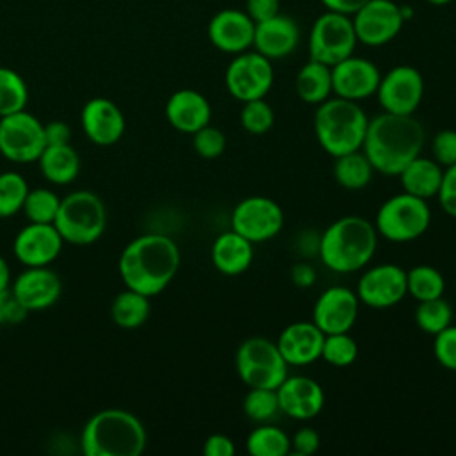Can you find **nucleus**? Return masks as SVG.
<instances>
[{
    "label": "nucleus",
    "instance_id": "46",
    "mask_svg": "<svg viewBox=\"0 0 456 456\" xmlns=\"http://www.w3.org/2000/svg\"><path fill=\"white\" fill-rule=\"evenodd\" d=\"M321 445V436L314 428H301L290 438V451L297 456H310L317 452Z\"/></svg>",
    "mask_w": 456,
    "mask_h": 456
},
{
    "label": "nucleus",
    "instance_id": "9",
    "mask_svg": "<svg viewBox=\"0 0 456 456\" xmlns=\"http://www.w3.org/2000/svg\"><path fill=\"white\" fill-rule=\"evenodd\" d=\"M358 45L349 14L324 11L315 18L308 34L310 59L333 66L354 53Z\"/></svg>",
    "mask_w": 456,
    "mask_h": 456
},
{
    "label": "nucleus",
    "instance_id": "30",
    "mask_svg": "<svg viewBox=\"0 0 456 456\" xmlns=\"http://www.w3.org/2000/svg\"><path fill=\"white\" fill-rule=\"evenodd\" d=\"M374 175V167L367 155L360 150L335 157L333 178L346 191L365 189Z\"/></svg>",
    "mask_w": 456,
    "mask_h": 456
},
{
    "label": "nucleus",
    "instance_id": "51",
    "mask_svg": "<svg viewBox=\"0 0 456 456\" xmlns=\"http://www.w3.org/2000/svg\"><path fill=\"white\" fill-rule=\"evenodd\" d=\"M328 11H335V12H342V14H353L354 11H358L367 0H319Z\"/></svg>",
    "mask_w": 456,
    "mask_h": 456
},
{
    "label": "nucleus",
    "instance_id": "32",
    "mask_svg": "<svg viewBox=\"0 0 456 456\" xmlns=\"http://www.w3.org/2000/svg\"><path fill=\"white\" fill-rule=\"evenodd\" d=\"M246 449L251 456H287L290 436L283 429L264 422L248 435Z\"/></svg>",
    "mask_w": 456,
    "mask_h": 456
},
{
    "label": "nucleus",
    "instance_id": "29",
    "mask_svg": "<svg viewBox=\"0 0 456 456\" xmlns=\"http://www.w3.org/2000/svg\"><path fill=\"white\" fill-rule=\"evenodd\" d=\"M296 94L308 105H319L333 94L331 66L310 59L303 64L294 80Z\"/></svg>",
    "mask_w": 456,
    "mask_h": 456
},
{
    "label": "nucleus",
    "instance_id": "48",
    "mask_svg": "<svg viewBox=\"0 0 456 456\" xmlns=\"http://www.w3.org/2000/svg\"><path fill=\"white\" fill-rule=\"evenodd\" d=\"M203 454L205 456H233L235 444L228 435L214 433L207 436V440L203 442Z\"/></svg>",
    "mask_w": 456,
    "mask_h": 456
},
{
    "label": "nucleus",
    "instance_id": "20",
    "mask_svg": "<svg viewBox=\"0 0 456 456\" xmlns=\"http://www.w3.org/2000/svg\"><path fill=\"white\" fill-rule=\"evenodd\" d=\"M280 413L294 420H310L317 417L324 408L322 387L303 374L287 376L276 388Z\"/></svg>",
    "mask_w": 456,
    "mask_h": 456
},
{
    "label": "nucleus",
    "instance_id": "39",
    "mask_svg": "<svg viewBox=\"0 0 456 456\" xmlns=\"http://www.w3.org/2000/svg\"><path fill=\"white\" fill-rule=\"evenodd\" d=\"M321 358L333 367H349L358 358V344L349 331L324 335Z\"/></svg>",
    "mask_w": 456,
    "mask_h": 456
},
{
    "label": "nucleus",
    "instance_id": "13",
    "mask_svg": "<svg viewBox=\"0 0 456 456\" xmlns=\"http://www.w3.org/2000/svg\"><path fill=\"white\" fill-rule=\"evenodd\" d=\"M358 43L383 46L397 37L404 25L403 7L392 0H367L351 14Z\"/></svg>",
    "mask_w": 456,
    "mask_h": 456
},
{
    "label": "nucleus",
    "instance_id": "50",
    "mask_svg": "<svg viewBox=\"0 0 456 456\" xmlns=\"http://www.w3.org/2000/svg\"><path fill=\"white\" fill-rule=\"evenodd\" d=\"M290 280L296 287L299 289H306V287H312L317 280V273L314 269L312 264L308 262H297L292 265L290 269Z\"/></svg>",
    "mask_w": 456,
    "mask_h": 456
},
{
    "label": "nucleus",
    "instance_id": "21",
    "mask_svg": "<svg viewBox=\"0 0 456 456\" xmlns=\"http://www.w3.org/2000/svg\"><path fill=\"white\" fill-rule=\"evenodd\" d=\"M11 292L28 312H37L57 303L62 292V281L48 265L27 267L16 276Z\"/></svg>",
    "mask_w": 456,
    "mask_h": 456
},
{
    "label": "nucleus",
    "instance_id": "49",
    "mask_svg": "<svg viewBox=\"0 0 456 456\" xmlns=\"http://www.w3.org/2000/svg\"><path fill=\"white\" fill-rule=\"evenodd\" d=\"M45 141L46 146H59V144H69L71 141V128L66 121L53 119L45 125Z\"/></svg>",
    "mask_w": 456,
    "mask_h": 456
},
{
    "label": "nucleus",
    "instance_id": "36",
    "mask_svg": "<svg viewBox=\"0 0 456 456\" xmlns=\"http://www.w3.org/2000/svg\"><path fill=\"white\" fill-rule=\"evenodd\" d=\"M242 411L253 422H267L280 413V403L276 388L249 387L242 399Z\"/></svg>",
    "mask_w": 456,
    "mask_h": 456
},
{
    "label": "nucleus",
    "instance_id": "17",
    "mask_svg": "<svg viewBox=\"0 0 456 456\" xmlns=\"http://www.w3.org/2000/svg\"><path fill=\"white\" fill-rule=\"evenodd\" d=\"M379 80V68L363 57L349 55L331 66L333 94L346 100L360 102L376 94Z\"/></svg>",
    "mask_w": 456,
    "mask_h": 456
},
{
    "label": "nucleus",
    "instance_id": "4",
    "mask_svg": "<svg viewBox=\"0 0 456 456\" xmlns=\"http://www.w3.org/2000/svg\"><path fill=\"white\" fill-rule=\"evenodd\" d=\"M146 440V429L134 413L107 408L84 424L80 449L86 456H139Z\"/></svg>",
    "mask_w": 456,
    "mask_h": 456
},
{
    "label": "nucleus",
    "instance_id": "33",
    "mask_svg": "<svg viewBox=\"0 0 456 456\" xmlns=\"http://www.w3.org/2000/svg\"><path fill=\"white\" fill-rule=\"evenodd\" d=\"M406 290L415 301L440 297L445 290L444 274L428 264L413 265L406 271Z\"/></svg>",
    "mask_w": 456,
    "mask_h": 456
},
{
    "label": "nucleus",
    "instance_id": "40",
    "mask_svg": "<svg viewBox=\"0 0 456 456\" xmlns=\"http://www.w3.org/2000/svg\"><path fill=\"white\" fill-rule=\"evenodd\" d=\"M274 125V110L265 102V98L249 100L242 103L240 109V126L253 135H262L269 132Z\"/></svg>",
    "mask_w": 456,
    "mask_h": 456
},
{
    "label": "nucleus",
    "instance_id": "7",
    "mask_svg": "<svg viewBox=\"0 0 456 456\" xmlns=\"http://www.w3.org/2000/svg\"><path fill=\"white\" fill-rule=\"evenodd\" d=\"M431 224V208L428 200L408 192H399L387 198L374 219L378 235L390 242H411L426 233Z\"/></svg>",
    "mask_w": 456,
    "mask_h": 456
},
{
    "label": "nucleus",
    "instance_id": "15",
    "mask_svg": "<svg viewBox=\"0 0 456 456\" xmlns=\"http://www.w3.org/2000/svg\"><path fill=\"white\" fill-rule=\"evenodd\" d=\"M356 296L369 308H390L404 299L406 271L397 264H378L362 273L356 283Z\"/></svg>",
    "mask_w": 456,
    "mask_h": 456
},
{
    "label": "nucleus",
    "instance_id": "10",
    "mask_svg": "<svg viewBox=\"0 0 456 456\" xmlns=\"http://www.w3.org/2000/svg\"><path fill=\"white\" fill-rule=\"evenodd\" d=\"M46 148L45 125L30 112L18 110L0 118V153L14 164L37 162Z\"/></svg>",
    "mask_w": 456,
    "mask_h": 456
},
{
    "label": "nucleus",
    "instance_id": "2",
    "mask_svg": "<svg viewBox=\"0 0 456 456\" xmlns=\"http://www.w3.org/2000/svg\"><path fill=\"white\" fill-rule=\"evenodd\" d=\"M118 267L126 289L151 297L160 294L176 276L180 249L167 235L144 233L123 248Z\"/></svg>",
    "mask_w": 456,
    "mask_h": 456
},
{
    "label": "nucleus",
    "instance_id": "11",
    "mask_svg": "<svg viewBox=\"0 0 456 456\" xmlns=\"http://www.w3.org/2000/svg\"><path fill=\"white\" fill-rule=\"evenodd\" d=\"M274 82L273 61L256 50L235 53L224 71V86L239 102L265 98Z\"/></svg>",
    "mask_w": 456,
    "mask_h": 456
},
{
    "label": "nucleus",
    "instance_id": "47",
    "mask_svg": "<svg viewBox=\"0 0 456 456\" xmlns=\"http://www.w3.org/2000/svg\"><path fill=\"white\" fill-rule=\"evenodd\" d=\"M244 11L255 23H258L280 12V0H246Z\"/></svg>",
    "mask_w": 456,
    "mask_h": 456
},
{
    "label": "nucleus",
    "instance_id": "5",
    "mask_svg": "<svg viewBox=\"0 0 456 456\" xmlns=\"http://www.w3.org/2000/svg\"><path fill=\"white\" fill-rule=\"evenodd\" d=\"M369 118L358 102L330 96L314 114V134L319 146L335 157L360 150L365 139Z\"/></svg>",
    "mask_w": 456,
    "mask_h": 456
},
{
    "label": "nucleus",
    "instance_id": "42",
    "mask_svg": "<svg viewBox=\"0 0 456 456\" xmlns=\"http://www.w3.org/2000/svg\"><path fill=\"white\" fill-rule=\"evenodd\" d=\"M433 354L444 369L456 372V326L454 324H449L445 330L435 335Z\"/></svg>",
    "mask_w": 456,
    "mask_h": 456
},
{
    "label": "nucleus",
    "instance_id": "43",
    "mask_svg": "<svg viewBox=\"0 0 456 456\" xmlns=\"http://www.w3.org/2000/svg\"><path fill=\"white\" fill-rule=\"evenodd\" d=\"M431 153L440 166L447 167L456 164V130H438L431 139Z\"/></svg>",
    "mask_w": 456,
    "mask_h": 456
},
{
    "label": "nucleus",
    "instance_id": "1",
    "mask_svg": "<svg viewBox=\"0 0 456 456\" xmlns=\"http://www.w3.org/2000/svg\"><path fill=\"white\" fill-rule=\"evenodd\" d=\"M426 141L422 123L410 116L381 112L369 119L362 151L370 160L374 171L397 176L408 162L420 155Z\"/></svg>",
    "mask_w": 456,
    "mask_h": 456
},
{
    "label": "nucleus",
    "instance_id": "16",
    "mask_svg": "<svg viewBox=\"0 0 456 456\" xmlns=\"http://www.w3.org/2000/svg\"><path fill=\"white\" fill-rule=\"evenodd\" d=\"M360 299L354 290L340 285L324 289L312 308L314 324L324 333L349 331L358 317Z\"/></svg>",
    "mask_w": 456,
    "mask_h": 456
},
{
    "label": "nucleus",
    "instance_id": "26",
    "mask_svg": "<svg viewBox=\"0 0 456 456\" xmlns=\"http://www.w3.org/2000/svg\"><path fill=\"white\" fill-rule=\"evenodd\" d=\"M210 256L214 267L221 274L239 276L246 273L253 262V242L235 230H228L216 237Z\"/></svg>",
    "mask_w": 456,
    "mask_h": 456
},
{
    "label": "nucleus",
    "instance_id": "45",
    "mask_svg": "<svg viewBox=\"0 0 456 456\" xmlns=\"http://www.w3.org/2000/svg\"><path fill=\"white\" fill-rule=\"evenodd\" d=\"M28 310L12 296L11 287L0 290V326L20 324L27 317Z\"/></svg>",
    "mask_w": 456,
    "mask_h": 456
},
{
    "label": "nucleus",
    "instance_id": "6",
    "mask_svg": "<svg viewBox=\"0 0 456 456\" xmlns=\"http://www.w3.org/2000/svg\"><path fill=\"white\" fill-rule=\"evenodd\" d=\"M107 210L98 194L91 191H73L61 198L53 226L64 242L87 246L96 242L105 232Z\"/></svg>",
    "mask_w": 456,
    "mask_h": 456
},
{
    "label": "nucleus",
    "instance_id": "53",
    "mask_svg": "<svg viewBox=\"0 0 456 456\" xmlns=\"http://www.w3.org/2000/svg\"><path fill=\"white\" fill-rule=\"evenodd\" d=\"M426 2H428V4H431V5H436V7H438V5H447V4H451L452 0H426Z\"/></svg>",
    "mask_w": 456,
    "mask_h": 456
},
{
    "label": "nucleus",
    "instance_id": "44",
    "mask_svg": "<svg viewBox=\"0 0 456 456\" xmlns=\"http://www.w3.org/2000/svg\"><path fill=\"white\" fill-rule=\"evenodd\" d=\"M438 203L442 207V210L451 216L456 217V164L447 166L444 169L442 175V183L440 189L436 192Z\"/></svg>",
    "mask_w": 456,
    "mask_h": 456
},
{
    "label": "nucleus",
    "instance_id": "23",
    "mask_svg": "<svg viewBox=\"0 0 456 456\" xmlns=\"http://www.w3.org/2000/svg\"><path fill=\"white\" fill-rule=\"evenodd\" d=\"M301 30L297 23L281 12L276 16L255 23L253 50L267 57L269 61H278L289 57L299 45Z\"/></svg>",
    "mask_w": 456,
    "mask_h": 456
},
{
    "label": "nucleus",
    "instance_id": "19",
    "mask_svg": "<svg viewBox=\"0 0 456 456\" xmlns=\"http://www.w3.org/2000/svg\"><path fill=\"white\" fill-rule=\"evenodd\" d=\"M207 36L217 50L235 55L253 46L255 21L246 11L226 7L210 18Z\"/></svg>",
    "mask_w": 456,
    "mask_h": 456
},
{
    "label": "nucleus",
    "instance_id": "24",
    "mask_svg": "<svg viewBox=\"0 0 456 456\" xmlns=\"http://www.w3.org/2000/svg\"><path fill=\"white\" fill-rule=\"evenodd\" d=\"M80 125L91 142L112 146L125 134V116L109 98L89 100L80 112Z\"/></svg>",
    "mask_w": 456,
    "mask_h": 456
},
{
    "label": "nucleus",
    "instance_id": "41",
    "mask_svg": "<svg viewBox=\"0 0 456 456\" xmlns=\"http://www.w3.org/2000/svg\"><path fill=\"white\" fill-rule=\"evenodd\" d=\"M192 148L201 159L214 160L224 153L226 137L219 128L208 123L192 134Z\"/></svg>",
    "mask_w": 456,
    "mask_h": 456
},
{
    "label": "nucleus",
    "instance_id": "3",
    "mask_svg": "<svg viewBox=\"0 0 456 456\" xmlns=\"http://www.w3.org/2000/svg\"><path fill=\"white\" fill-rule=\"evenodd\" d=\"M322 264L338 274L363 269L378 248L374 224L360 216H344L326 226L319 239Z\"/></svg>",
    "mask_w": 456,
    "mask_h": 456
},
{
    "label": "nucleus",
    "instance_id": "27",
    "mask_svg": "<svg viewBox=\"0 0 456 456\" xmlns=\"http://www.w3.org/2000/svg\"><path fill=\"white\" fill-rule=\"evenodd\" d=\"M442 175L444 169L435 159L419 155L411 162H408L397 176L404 192L422 200H429L436 196L442 183Z\"/></svg>",
    "mask_w": 456,
    "mask_h": 456
},
{
    "label": "nucleus",
    "instance_id": "37",
    "mask_svg": "<svg viewBox=\"0 0 456 456\" xmlns=\"http://www.w3.org/2000/svg\"><path fill=\"white\" fill-rule=\"evenodd\" d=\"M61 198L46 187L28 189V194L23 201V214L28 223H52L55 221Z\"/></svg>",
    "mask_w": 456,
    "mask_h": 456
},
{
    "label": "nucleus",
    "instance_id": "38",
    "mask_svg": "<svg viewBox=\"0 0 456 456\" xmlns=\"http://www.w3.org/2000/svg\"><path fill=\"white\" fill-rule=\"evenodd\" d=\"M28 194L27 180L16 171L0 173V217H12L23 208Z\"/></svg>",
    "mask_w": 456,
    "mask_h": 456
},
{
    "label": "nucleus",
    "instance_id": "28",
    "mask_svg": "<svg viewBox=\"0 0 456 456\" xmlns=\"http://www.w3.org/2000/svg\"><path fill=\"white\" fill-rule=\"evenodd\" d=\"M37 164L41 175L55 185L71 183L80 171V157L71 144L46 146L39 155Z\"/></svg>",
    "mask_w": 456,
    "mask_h": 456
},
{
    "label": "nucleus",
    "instance_id": "22",
    "mask_svg": "<svg viewBox=\"0 0 456 456\" xmlns=\"http://www.w3.org/2000/svg\"><path fill=\"white\" fill-rule=\"evenodd\" d=\"M322 342L324 333L314 321H296L281 330L276 346L289 367H305L321 358Z\"/></svg>",
    "mask_w": 456,
    "mask_h": 456
},
{
    "label": "nucleus",
    "instance_id": "12",
    "mask_svg": "<svg viewBox=\"0 0 456 456\" xmlns=\"http://www.w3.org/2000/svg\"><path fill=\"white\" fill-rule=\"evenodd\" d=\"M281 207L267 196L242 198L232 210V230L246 237L249 242L258 244L276 237L283 228Z\"/></svg>",
    "mask_w": 456,
    "mask_h": 456
},
{
    "label": "nucleus",
    "instance_id": "35",
    "mask_svg": "<svg viewBox=\"0 0 456 456\" xmlns=\"http://www.w3.org/2000/svg\"><path fill=\"white\" fill-rule=\"evenodd\" d=\"M28 100V87L23 77L5 66H0V118L23 110Z\"/></svg>",
    "mask_w": 456,
    "mask_h": 456
},
{
    "label": "nucleus",
    "instance_id": "18",
    "mask_svg": "<svg viewBox=\"0 0 456 456\" xmlns=\"http://www.w3.org/2000/svg\"><path fill=\"white\" fill-rule=\"evenodd\" d=\"M64 239L52 223H28L12 242L14 256L25 267L50 265L62 249Z\"/></svg>",
    "mask_w": 456,
    "mask_h": 456
},
{
    "label": "nucleus",
    "instance_id": "34",
    "mask_svg": "<svg viewBox=\"0 0 456 456\" xmlns=\"http://www.w3.org/2000/svg\"><path fill=\"white\" fill-rule=\"evenodd\" d=\"M413 319L420 331L435 337L436 333L445 330L449 324H452V306L449 305V301L444 299V296L435 299L417 301Z\"/></svg>",
    "mask_w": 456,
    "mask_h": 456
},
{
    "label": "nucleus",
    "instance_id": "31",
    "mask_svg": "<svg viewBox=\"0 0 456 456\" xmlns=\"http://www.w3.org/2000/svg\"><path fill=\"white\" fill-rule=\"evenodd\" d=\"M150 312V297L132 289L119 292L110 305V317L114 324L123 330H135L142 326L148 321Z\"/></svg>",
    "mask_w": 456,
    "mask_h": 456
},
{
    "label": "nucleus",
    "instance_id": "25",
    "mask_svg": "<svg viewBox=\"0 0 456 456\" xmlns=\"http://www.w3.org/2000/svg\"><path fill=\"white\" fill-rule=\"evenodd\" d=\"M166 119L182 134H194L210 123L212 107L208 100L194 89H178L166 102Z\"/></svg>",
    "mask_w": 456,
    "mask_h": 456
},
{
    "label": "nucleus",
    "instance_id": "8",
    "mask_svg": "<svg viewBox=\"0 0 456 456\" xmlns=\"http://www.w3.org/2000/svg\"><path fill=\"white\" fill-rule=\"evenodd\" d=\"M235 370L240 381L258 388H278L289 376V363L276 342L265 337H249L235 351Z\"/></svg>",
    "mask_w": 456,
    "mask_h": 456
},
{
    "label": "nucleus",
    "instance_id": "14",
    "mask_svg": "<svg viewBox=\"0 0 456 456\" xmlns=\"http://www.w3.org/2000/svg\"><path fill=\"white\" fill-rule=\"evenodd\" d=\"M376 96L385 112L410 116L419 109L422 102L424 78L413 66H394L385 75H381Z\"/></svg>",
    "mask_w": 456,
    "mask_h": 456
},
{
    "label": "nucleus",
    "instance_id": "52",
    "mask_svg": "<svg viewBox=\"0 0 456 456\" xmlns=\"http://www.w3.org/2000/svg\"><path fill=\"white\" fill-rule=\"evenodd\" d=\"M11 287V269L4 256H0V290H5Z\"/></svg>",
    "mask_w": 456,
    "mask_h": 456
}]
</instances>
